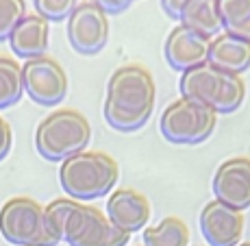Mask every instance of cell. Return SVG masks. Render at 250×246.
<instances>
[{
	"mask_svg": "<svg viewBox=\"0 0 250 246\" xmlns=\"http://www.w3.org/2000/svg\"><path fill=\"white\" fill-rule=\"evenodd\" d=\"M211 185L215 201L244 214L250 207V157L239 155L222 161Z\"/></svg>",
	"mask_w": 250,
	"mask_h": 246,
	"instance_id": "30bf717a",
	"label": "cell"
},
{
	"mask_svg": "<svg viewBox=\"0 0 250 246\" xmlns=\"http://www.w3.org/2000/svg\"><path fill=\"white\" fill-rule=\"evenodd\" d=\"M144 246H189V229L176 216H166L144 229Z\"/></svg>",
	"mask_w": 250,
	"mask_h": 246,
	"instance_id": "e0dca14e",
	"label": "cell"
},
{
	"mask_svg": "<svg viewBox=\"0 0 250 246\" xmlns=\"http://www.w3.org/2000/svg\"><path fill=\"white\" fill-rule=\"evenodd\" d=\"M222 28L250 44V0H218Z\"/></svg>",
	"mask_w": 250,
	"mask_h": 246,
	"instance_id": "ac0fdd59",
	"label": "cell"
},
{
	"mask_svg": "<svg viewBox=\"0 0 250 246\" xmlns=\"http://www.w3.org/2000/svg\"><path fill=\"white\" fill-rule=\"evenodd\" d=\"M150 202L142 192L133 187H120L109 194L107 201V218L124 233L142 231L150 223Z\"/></svg>",
	"mask_w": 250,
	"mask_h": 246,
	"instance_id": "4fadbf2b",
	"label": "cell"
},
{
	"mask_svg": "<svg viewBox=\"0 0 250 246\" xmlns=\"http://www.w3.org/2000/svg\"><path fill=\"white\" fill-rule=\"evenodd\" d=\"M207 64L229 74H244L250 70V44L229 33H220L211 40Z\"/></svg>",
	"mask_w": 250,
	"mask_h": 246,
	"instance_id": "9a60e30c",
	"label": "cell"
},
{
	"mask_svg": "<svg viewBox=\"0 0 250 246\" xmlns=\"http://www.w3.org/2000/svg\"><path fill=\"white\" fill-rule=\"evenodd\" d=\"M189 2V0H161V9L163 13H166L170 20H181V13L183 9H185V4Z\"/></svg>",
	"mask_w": 250,
	"mask_h": 246,
	"instance_id": "cb8c5ba5",
	"label": "cell"
},
{
	"mask_svg": "<svg viewBox=\"0 0 250 246\" xmlns=\"http://www.w3.org/2000/svg\"><path fill=\"white\" fill-rule=\"evenodd\" d=\"M200 231L209 246H237L244 235V214L213 199L200 211Z\"/></svg>",
	"mask_w": 250,
	"mask_h": 246,
	"instance_id": "8fae6325",
	"label": "cell"
},
{
	"mask_svg": "<svg viewBox=\"0 0 250 246\" xmlns=\"http://www.w3.org/2000/svg\"><path fill=\"white\" fill-rule=\"evenodd\" d=\"M48 44H50L48 20L37 16V13H26V18H22V22L13 28L11 37H9L11 50L24 61L44 57Z\"/></svg>",
	"mask_w": 250,
	"mask_h": 246,
	"instance_id": "5bb4252c",
	"label": "cell"
},
{
	"mask_svg": "<svg viewBox=\"0 0 250 246\" xmlns=\"http://www.w3.org/2000/svg\"><path fill=\"white\" fill-rule=\"evenodd\" d=\"M118 161L103 151H83L61 161L59 183L72 201L103 199L118 183Z\"/></svg>",
	"mask_w": 250,
	"mask_h": 246,
	"instance_id": "3957f363",
	"label": "cell"
},
{
	"mask_svg": "<svg viewBox=\"0 0 250 246\" xmlns=\"http://www.w3.org/2000/svg\"><path fill=\"white\" fill-rule=\"evenodd\" d=\"M11 144H13V133H11V127L9 122L0 115V161L11 153Z\"/></svg>",
	"mask_w": 250,
	"mask_h": 246,
	"instance_id": "603a6c76",
	"label": "cell"
},
{
	"mask_svg": "<svg viewBox=\"0 0 250 246\" xmlns=\"http://www.w3.org/2000/svg\"><path fill=\"white\" fill-rule=\"evenodd\" d=\"M68 42L83 57L103 52L109 42V16L89 0L79 2L68 18Z\"/></svg>",
	"mask_w": 250,
	"mask_h": 246,
	"instance_id": "9c48e42d",
	"label": "cell"
},
{
	"mask_svg": "<svg viewBox=\"0 0 250 246\" xmlns=\"http://www.w3.org/2000/svg\"><path fill=\"white\" fill-rule=\"evenodd\" d=\"M26 18L24 0H0V42H9L13 28Z\"/></svg>",
	"mask_w": 250,
	"mask_h": 246,
	"instance_id": "ffe728a7",
	"label": "cell"
},
{
	"mask_svg": "<svg viewBox=\"0 0 250 246\" xmlns=\"http://www.w3.org/2000/svg\"><path fill=\"white\" fill-rule=\"evenodd\" d=\"M179 22L209 40L218 37L224 31L218 11V0H189L183 9Z\"/></svg>",
	"mask_w": 250,
	"mask_h": 246,
	"instance_id": "2e32d148",
	"label": "cell"
},
{
	"mask_svg": "<svg viewBox=\"0 0 250 246\" xmlns=\"http://www.w3.org/2000/svg\"><path fill=\"white\" fill-rule=\"evenodd\" d=\"M181 98L196 100L215 113H233L244 105L246 83L242 76L229 74L211 64L189 67L181 74Z\"/></svg>",
	"mask_w": 250,
	"mask_h": 246,
	"instance_id": "277c9868",
	"label": "cell"
},
{
	"mask_svg": "<svg viewBox=\"0 0 250 246\" xmlns=\"http://www.w3.org/2000/svg\"><path fill=\"white\" fill-rule=\"evenodd\" d=\"M0 235L16 246H57L44 207L28 196H13L0 207Z\"/></svg>",
	"mask_w": 250,
	"mask_h": 246,
	"instance_id": "8992f818",
	"label": "cell"
},
{
	"mask_svg": "<svg viewBox=\"0 0 250 246\" xmlns=\"http://www.w3.org/2000/svg\"><path fill=\"white\" fill-rule=\"evenodd\" d=\"M91 139V124L76 109H57L35 129V148L46 161H65L83 153Z\"/></svg>",
	"mask_w": 250,
	"mask_h": 246,
	"instance_id": "5b68a950",
	"label": "cell"
},
{
	"mask_svg": "<svg viewBox=\"0 0 250 246\" xmlns=\"http://www.w3.org/2000/svg\"><path fill=\"white\" fill-rule=\"evenodd\" d=\"M218 113L196 100L179 98L166 107L159 120L163 139L179 146H196L209 139L215 131Z\"/></svg>",
	"mask_w": 250,
	"mask_h": 246,
	"instance_id": "52a82bcc",
	"label": "cell"
},
{
	"mask_svg": "<svg viewBox=\"0 0 250 246\" xmlns=\"http://www.w3.org/2000/svg\"><path fill=\"white\" fill-rule=\"evenodd\" d=\"M44 216L52 238L68 246H126L131 240L98 207L72 199L50 201Z\"/></svg>",
	"mask_w": 250,
	"mask_h": 246,
	"instance_id": "7a4b0ae2",
	"label": "cell"
},
{
	"mask_svg": "<svg viewBox=\"0 0 250 246\" xmlns=\"http://www.w3.org/2000/svg\"><path fill=\"white\" fill-rule=\"evenodd\" d=\"M237 246H250V242H244V244H237Z\"/></svg>",
	"mask_w": 250,
	"mask_h": 246,
	"instance_id": "d4e9b609",
	"label": "cell"
},
{
	"mask_svg": "<svg viewBox=\"0 0 250 246\" xmlns=\"http://www.w3.org/2000/svg\"><path fill=\"white\" fill-rule=\"evenodd\" d=\"M89 2H94L96 7H100L107 16H113V13L126 11V9L133 4V0H89Z\"/></svg>",
	"mask_w": 250,
	"mask_h": 246,
	"instance_id": "7402d4cb",
	"label": "cell"
},
{
	"mask_svg": "<svg viewBox=\"0 0 250 246\" xmlns=\"http://www.w3.org/2000/svg\"><path fill=\"white\" fill-rule=\"evenodd\" d=\"M22 66L11 57H0V109H9L22 100Z\"/></svg>",
	"mask_w": 250,
	"mask_h": 246,
	"instance_id": "d6986e66",
	"label": "cell"
},
{
	"mask_svg": "<svg viewBox=\"0 0 250 246\" xmlns=\"http://www.w3.org/2000/svg\"><path fill=\"white\" fill-rule=\"evenodd\" d=\"M209 46H211L209 37L179 24L167 35L166 46H163V55H166V61L170 64L172 70L185 72L189 67L207 64Z\"/></svg>",
	"mask_w": 250,
	"mask_h": 246,
	"instance_id": "7c38bea8",
	"label": "cell"
},
{
	"mask_svg": "<svg viewBox=\"0 0 250 246\" xmlns=\"http://www.w3.org/2000/svg\"><path fill=\"white\" fill-rule=\"evenodd\" d=\"M157 88L150 70L142 64H126L113 70L107 83L103 115L120 133H135L146 127L155 112Z\"/></svg>",
	"mask_w": 250,
	"mask_h": 246,
	"instance_id": "6da1fadb",
	"label": "cell"
},
{
	"mask_svg": "<svg viewBox=\"0 0 250 246\" xmlns=\"http://www.w3.org/2000/svg\"><path fill=\"white\" fill-rule=\"evenodd\" d=\"M37 16L46 18L48 22H63L72 16L79 0H33Z\"/></svg>",
	"mask_w": 250,
	"mask_h": 246,
	"instance_id": "44dd1931",
	"label": "cell"
},
{
	"mask_svg": "<svg viewBox=\"0 0 250 246\" xmlns=\"http://www.w3.org/2000/svg\"><path fill=\"white\" fill-rule=\"evenodd\" d=\"M24 91L31 96L33 103L42 107H55L61 105L68 94V74L61 64L52 57H40V59L24 61L22 66Z\"/></svg>",
	"mask_w": 250,
	"mask_h": 246,
	"instance_id": "ba28073f",
	"label": "cell"
}]
</instances>
